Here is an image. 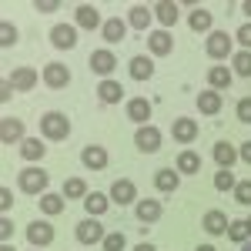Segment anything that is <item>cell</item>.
Segmentation results:
<instances>
[{"mask_svg": "<svg viewBox=\"0 0 251 251\" xmlns=\"http://www.w3.org/2000/svg\"><path fill=\"white\" fill-rule=\"evenodd\" d=\"M40 134L47 137V141H64V137H71V121L60 111H47V114L40 117Z\"/></svg>", "mask_w": 251, "mask_h": 251, "instance_id": "6da1fadb", "label": "cell"}, {"mask_svg": "<svg viewBox=\"0 0 251 251\" xmlns=\"http://www.w3.org/2000/svg\"><path fill=\"white\" fill-rule=\"evenodd\" d=\"M17 184H20V191H27V194H47L50 174L40 171V168H24L20 177H17Z\"/></svg>", "mask_w": 251, "mask_h": 251, "instance_id": "7a4b0ae2", "label": "cell"}, {"mask_svg": "<svg viewBox=\"0 0 251 251\" xmlns=\"http://www.w3.org/2000/svg\"><path fill=\"white\" fill-rule=\"evenodd\" d=\"M104 234L107 231H104V225H100L97 218H84V221L77 225V231H74V238H77L80 245H100Z\"/></svg>", "mask_w": 251, "mask_h": 251, "instance_id": "3957f363", "label": "cell"}, {"mask_svg": "<svg viewBox=\"0 0 251 251\" xmlns=\"http://www.w3.org/2000/svg\"><path fill=\"white\" fill-rule=\"evenodd\" d=\"M50 44L57 50H74L77 47V27L74 24H54L50 27Z\"/></svg>", "mask_w": 251, "mask_h": 251, "instance_id": "277c9868", "label": "cell"}, {"mask_svg": "<svg viewBox=\"0 0 251 251\" xmlns=\"http://www.w3.org/2000/svg\"><path fill=\"white\" fill-rule=\"evenodd\" d=\"M87 67H91L94 74H100V80H107V77H111V74L117 71V57L111 54V50H107V47H104V50H94V54H91Z\"/></svg>", "mask_w": 251, "mask_h": 251, "instance_id": "5b68a950", "label": "cell"}, {"mask_svg": "<svg viewBox=\"0 0 251 251\" xmlns=\"http://www.w3.org/2000/svg\"><path fill=\"white\" fill-rule=\"evenodd\" d=\"M134 144H137V151L154 154V151H161V131H157L154 124H144V127H137Z\"/></svg>", "mask_w": 251, "mask_h": 251, "instance_id": "8992f818", "label": "cell"}, {"mask_svg": "<svg viewBox=\"0 0 251 251\" xmlns=\"http://www.w3.org/2000/svg\"><path fill=\"white\" fill-rule=\"evenodd\" d=\"M44 84L47 87H54V91H64L67 84H71V71H67V64H44Z\"/></svg>", "mask_w": 251, "mask_h": 251, "instance_id": "52a82bcc", "label": "cell"}, {"mask_svg": "<svg viewBox=\"0 0 251 251\" xmlns=\"http://www.w3.org/2000/svg\"><path fill=\"white\" fill-rule=\"evenodd\" d=\"M208 57H214V60H225V57H231V37L225 34V30H211L208 34Z\"/></svg>", "mask_w": 251, "mask_h": 251, "instance_id": "ba28073f", "label": "cell"}, {"mask_svg": "<svg viewBox=\"0 0 251 251\" xmlns=\"http://www.w3.org/2000/svg\"><path fill=\"white\" fill-rule=\"evenodd\" d=\"M171 137L177 144H194L198 141V121L194 117H177L171 124Z\"/></svg>", "mask_w": 251, "mask_h": 251, "instance_id": "9c48e42d", "label": "cell"}, {"mask_svg": "<svg viewBox=\"0 0 251 251\" xmlns=\"http://www.w3.org/2000/svg\"><path fill=\"white\" fill-rule=\"evenodd\" d=\"M111 201L114 204H137V188H134V181H127V177H117L114 184H111Z\"/></svg>", "mask_w": 251, "mask_h": 251, "instance_id": "30bf717a", "label": "cell"}, {"mask_svg": "<svg viewBox=\"0 0 251 251\" xmlns=\"http://www.w3.org/2000/svg\"><path fill=\"white\" fill-rule=\"evenodd\" d=\"M27 241H30L34 248H47V245L54 241V225H47V221H30V225H27Z\"/></svg>", "mask_w": 251, "mask_h": 251, "instance_id": "8fae6325", "label": "cell"}, {"mask_svg": "<svg viewBox=\"0 0 251 251\" xmlns=\"http://www.w3.org/2000/svg\"><path fill=\"white\" fill-rule=\"evenodd\" d=\"M74 17H77V27H80V30H100V27H104L100 10H97L94 3H80L77 10H74Z\"/></svg>", "mask_w": 251, "mask_h": 251, "instance_id": "7c38bea8", "label": "cell"}, {"mask_svg": "<svg viewBox=\"0 0 251 251\" xmlns=\"http://www.w3.org/2000/svg\"><path fill=\"white\" fill-rule=\"evenodd\" d=\"M134 214H137V221H141V225H148V228H151L157 218H161V201H157V198H141V201L134 204Z\"/></svg>", "mask_w": 251, "mask_h": 251, "instance_id": "4fadbf2b", "label": "cell"}, {"mask_svg": "<svg viewBox=\"0 0 251 251\" xmlns=\"http://www.w3.org/2000/svg\"><path fill=\"white\" fill-rule=\"evenodd\" d=\"M24 141V121L20 117H3L0 121V144H20Z\"/></svg>", "mask_w": 251, "mask_h": 251, "instance_id": "5bb4252c", "label": "cell"}, {"mask_svg": "<svg viewBox=\"0 0 251 251\" xmlns=\"http://www.w3.org/2000/svg\"><path fill=\"white\" fill-rule=\"evenodd\" d=\"M80 164L91 168V171H104V168H107V151H104L100 144H87V148L80 151Z\"/></svg>", "mask_w": 251, "mask_h": 251, "instance_id": "9a60e30c", "label": "cell"}, {"mask_svg": "<svg viewBox=\"0 0 251 251\" xmlns=\"http://www.w3.org/2000/svg\"><path fill=\"white\" fill-rule=\"evenodd\" d=\"M100 37H104V44H121V40L127 37V20H121V17H111V20H104V27H100Z\"/></svg>", "mask_w": 251, "mask_h": 251, "instance_id": "2e32d148", "label": "cell"}, {"mask_svg": "<svg viewBox=\"0 0 251 251\" xmlns=\"http://www.w3.org/2000/svg\"><path fill=\"white\" fill-rule=\"evenodd\" d=\"M97 100L100 104H117V100H124V87H121V80L107 77L97 84Z\"/></svg>", "mask_w": 251, "mask_h": 251, "instance_id": "e0dca14e", "label": "cell"}, {"mask_svg": "<svg viewBox=\"0 0 251 251\" xmlns=\"http://www.w3.org/2000/svg\"><path fill=\"white\" fill-rule=\"evenodd\" d=\"M221 107H225V100H221L218 91H198V111H201L204 117L221 114Z\"/></svg>", "mask_w": 251, "mask_h": 251, "instance_id": "ac0fdd59", "label": "cell"}, {"mask_svg": "<svg viewBox=\"0 0 251 251\" xmlns=\"http://www.w3.org/2000/svg\"><path fill=\"white\" fill-rule=\"evenodd\" d=\"M148 47H151L154 57H168L174 50V37L168 30H154V34H148Z\"/></svg>", "mask_w": 251, "mask_h": 251, "instance_id": "d6986e66", "label": "cell"}, {"mask_svg": "<svg viewBox=\"0 0 251 251\" xmlns=\"http://www.w3.org/2000/svg\"><path fill=\"white\" fill-rule=\"evenodd\" d=\"M127 117L134 121L137 127H144L148 117H151V100H148V97H131V100H127Z\"/></svg>", "mask_w": 251, "mask_h": 251, "instance_id": "ffe728a7", "label": "cell"}, {"mask_svg": "<svg viewBox=\"0 0 251 251\" xmlns=\"http://www.w3.org/2000/svg\"><path fill=\"white\" fill-rule=\"evenodd\" d=\"M211 157H214V164H218V168L231 171V164L238 161V148L228 144V141H218V144H214V151H211Z\"/></svg>", "mask_w": 251, "mask_h": 251, "instance_id": "44dd1931", "label": "cell"}, {"mask_svg": "<svg viewBox=\"0 0 251 251\" xmlns=\"http://www.w3.org/2000/svg\"><path fill=\"white\" fill-rule=\"evenodd\" d=\"M228 225H231V221H228L225 211H208L204 218H201V228H204L208 234H214V238H218V234H228Z\"/></svg>", "mask_w": 251, "mask_h": 251, "instance_id": "7402d4cb", "label": "cell"}, {"mask_svg": "<svg viewBox=\"0 0 251 251\" xmlns=\"http://www.w3.org/2000/svg\"><path fill=\"white\" fill-rule=\"evenodd\" d=\"M154 188L161 194H174L177 188H181V174L171 171V168H161V171L154 174Z\"/></svg>", "mask_w": 251, "mask_h": 251, "instance_id": "603a6c76", "label": "cell"}, {"mask_svg": "<svg viewBox=\"0 0 251 251\" xmlns=\"http://www.w3.org/2000/svg\"><path fill=\"white\" fill-rule=\"evenodd\" d=\"M111 208V194H100V191H91L87 198H84V211H87V218H100V214Z\"/></svg>", "mask_w": 251, "mask_h": 251, "instance_id": "cb8c5ba5", "label": "cell"}, {"mask_svg": "<svg viewBox=\"0 0 251 251\" xmlns=\"http://www.w3.org/2000/svg\"><path fill=\"white\" fill-rule=\"evenodd\" d=\"M127 71H131V77H134V80H151V77H154V60L144 57V54H137V57H131Z\"/></svg>", "mask_w": 251, "mask_h": 251, "instance_id": "d4e9b609", "label": "cell"}, {"mask_svg": "<svg viewBox=\"0 0 251 251\" xmlns=\"http://www.w3.org/2000/svg\"><path fill=\"white\" fill-rule=\"evenodd\" d=\"M151 7H144V3H134L131 10H127V27H134V30H148L151 27Z\"/></svg>", "mask_w": 251, "mask_h": 251, "instance_id": "484cf974", "label": "cell"}, {"mask_svg": "<svg viewBox=\"0 0 251 251\" xmlns=\"http://www.w3.org/2000/svg\"><path fill=\"white\" fill-rule=\"evenodd\" d=\"M231 77H234V74L225 67V64H214L211 71H208V84H211V91H218V94L231 87Z\"/></svg>", "mask_w": 251, "mask_h": 251, "instance_id": "4316f807", "label": "cell"}, {"mask_svg": "<svg viewBox=\"0 0 251 251\" xmlns=\"http://www.w3.org/2000/svg\"><path fill=\"white\" fill-rule=\"evenodd\" d=\"M37 204H40V211L47 214V218H54V214H60L64 208H67V198H64V194L47 191V194H40V198H37Z\"/></svg>", "mask_w": 251, "mask_h": 251, "instance_id": "83f0119b", "label": "cell"}, {"mask_svg": "<svg viewBox=\"0 0 251 251\" xmlns=\"http://www.w3.org/2000/svg\"><path fill=\"white\" fill-rule=\"evenodd\" d=\"M174 171L177 174H198L201 171V154L198 151H181L174 161Z\"/></svg>", "mask_w": 251, "mask_h": 251, "instance_id": "f1b7e54d", "label": "cell"}, {"mask_svg": "<svg viewBox=\"0 0 251 251\" xmlns=\"http://www.w3.org/2000/svg\"><path fill=\"white\" fill-rule=\"evenodd\" d=\"M10 84H14V91H34V87H37V71L17 67V71L10 74Z\"/></svg>", "mask_w": 251, "mask_h": 251, "instance_id": "f546056e", "label": "cell"}, {"mask_svg": "<svg viewBox=\"0 0 251 251\" xmlns=\"http://www.w3.org/2000/svg\"><path fill=\"white\" fill-rule=\"evenodd\" d=\"M211 24H214V17H211V10H204V7H194L191 17H188V27L198 30V34H211Z\"/></svg>", "mask_w": 251, "mask_h": 251, "instance_id": "4dcf8cb0", "label": "cell"}, {"mask_svg": "<svg viewBox=\"0 0 251 251\" xmlns=\"http://www.w3.org/2000/svg\"><path fill=\"white\" fill-rule=\"evenodd\" d=\"M151 10H154V17L161 20V30H168V27H174V24H177V3L161 0V3H154Z\"/></svg>", "mask_w": 251, "mask_h": 251, "instance_id": "1f68e13d", "label": "cell"}, {"mask_svg": "<svg viewBox=\"0 0 251 251\" xmlns=\"http://www.w3.org/2000/svg\"><path fill=\"white\" fill-rule=\"evenodd\" d=\"M44 154H47V144L44 141H37V137H24L20 141V157L24 161H40Z\"/></svg>", "mask_w": 251, "mask_h": 251, "instance_id": "d6a6232c", "label": "cell"}, {"mask_svg": "<svg viewBox=\"0 0 251 251\" xmlns=\"http://www.w3.org/2000/svg\"><path fill=\"white\" fill-rule=\"evenodd\" d=\"M64 198H80V201H84V198H87V184H84V177H67V181H64Z\"/></svg>", "mask_w": 251, "mask_h": 251, "instance_id": "836d02e7", "label": "cell"}, {"mask_svg": "<svg viewBox=\"0 0 251 251\" xmlns=\"http://www.w3.org/2000/svg\"><path fill=\"white\" fill-rule=\"evenodd\" d=\"M228 238L238 241V245H245V241L251 238V225L248 221H231V225H228Z\"/></svg>", "mask_w": 251, "mask_h": 251, "instance_id": "e575fe53", "label": "cell"}, {"mask_svg": "<svg viewBox=\"0 0 251 251\" xmlns=\"http://www.w3.org/2000/svg\"><path fill=\"white\" fill-rule=\"evenodd\" d=\"M231 64H234V74L238 77H251V50H238Z\"/></svg>", "mask_w": 251, "mask_h": 251, "instance_id": "d590c367", "label": "cell"}, {"mask_svg": "<svg viewBox=\"0 0 251 251\" xmlns=\"http://www.w3.org/2000/svg\"><path fill=\"white\" fill-rule=\"evenodd\" d=\"M100 248H104V251H124V248H127V238H124L121 231H107V234H104V241H100Z\"/></svg>", "mask_w": 251, "mask_h": 251, "instance_id": "8d00e7d4", "label": "cell"}, {"mask_svg": "<svg viewBox=\"0 0 251 251\" xmlns=\"http://www.w3.org/2000/svg\"><path fill=\"white\" fill-rule=\"evenodd\" d=\"M234 201L241 208H251V181H238L234 184Z\"/></svg>", "mask_w": 251, "mask_h": 251, "instance_id": "74e56055", "label": "cell"}, {"mask_svg": "<svg viewBox=\"0 0 251 251\" xmlns=\"http://www.w3.org/2000/svg\"><path fill=\"white\" fill-rule=\"evenodd\" d=\"M234 184H238V181H234L231 171H225V168H221V171L214 174V188H218V191H234Z\"/></svg>", "mask_w": 251, "mask_h": 251, "instance_id": "f35d334b", "label": "cell"}, {"mask_svg": "<svg viewBox=\"0 0 251 251\" xmlns=\"http://www.w3.org/2000/svg\"><path fill=\"white\" fill-rule=\"evenodd\" d=\"M234 114L241 124H251V97H241L238 104H234Z\"/></svg>", "mask_w": 251, "mask_h": 251, "instance_id": "ab89813d", "label": "cell"}, {"mask_svg": "<svg viewBox=\"0 0 251 251\" xmlns=\"http://www.w3.org/2000/svg\"><path fill=\"white\" fill-rule=\"evenodd\" d=\"M0 44L3 47H14L17 44V27L14 24H0Z\"/></svg>", "mask_w": 251, "mask_h": 251, "instance_id": "60d3db41", "label": "cell"}, {"mask_svg": "<svg viewBox=\"0 0 251 251\" xmlns=\"http://www.w3.org/2000/svg\"><path fill=\"white\" fill-rule=\"evenodd\" d=\"M234 37L241 40V47H245V50H251V20H248V24H241V27H238V34H234Z\"/></svg>", "mask_w": 251, "mask_h": 251, "instance_id": "b9f144b4", "label": "cell"}, {"mask_svg": "<svg viewBox=\"0 0 251 251\" xmlns=\"http://www.w3.org/2000/svg\"><path fill=\"white\" fill-rule=\"evenodd\" d=\"M10 234H14V221L3 214V218H0V241L7 245V241H10Z\"/></svg>", "mask_w": 251, "mask_h": 251, "instance_id": "7bdbcfd3", "label": "cell"}, {"mask_svg": "<svg viewBox=\"0 0 251 251\" xmlns=\"http://www.w3.org/2000/svg\"><path fill=\"white\" fill-rule=\"evenodd\" d=\"M57 7H60L57 0H37V3H34V10H40V14H54Z\"/></svg>", "mask_w": 251, "mask_h": 251, "instance_id": "ee69618b", "label": "cell"}, {"mask_svg": "<svg viewBox=\"0 0 251 251\" xmlns=\"http://www.w3.org/2000/svg\"><path fill=\"white\" fill-rule=\"evenodd\" d=\"M10 204H14V194H10V188H0V211H10Z\"/></svg>", "mask_w": 251, "mask_h": 251, "instance_id": "f6af8a7d", "label": "cell"}, {"mask_svg": "<svg viewBox=\"0 0 251 251\" xmlns=\"http://www.w3.org/2000/svg\"><path fill=\"white\" fill-rule=\"evenodd\" d=\"M10 94H14V84H10V77H3V80H0V100L7 104V100H10Z\"/></svg>", "mask_w": 251, "mask_h": 251, "instance_id": "bcb514c9", "label": "cell"}, {"mask_svg": "<svg viewBox=\"0 0 251 251\" xmlns=\"http://www.w3.org/2000/svg\"><path fill=\"white\" fill-rule=\"evenodd\" d=\"M238 157H241L245 164H251V141H245V144L238 148Z\"/></svg>", "mask_w": 251, "mask_h": 251, "instance_id": "7dc6e473", "label": "cell"}, {"mask_svg": "<svg viewBox=\"0 0 251 251\" xmlns=\"http://www.w3.org/2000/svg\"><path fill=\"white\" fill-rule=\"evenodd\" d=\"M134 251H157V248H154V245H151V241H141V245H137Z\"/></svg>", "mask_w": 251, "mask_h": 251, "instance_id": "c3c4849f", "label": "cell"}, {"mask_svg": "<svg viewBox=\"0 0 251 251\" xmlns=\"http://www.w3.org/2000/svg\"><path fill=\"white\" fill-rule=\"evenodd\" d=\"M194 251H218V248H214V245H198Z\"/></svg>", "mask_w": 251, "mask_h": 251, "instance_id": "681fc988", "label": "cell"}, {"mask_svg": "<svg viewBox=\"0 0 251 251\" xmlns=\"http://www.w3.org/2000/svg\"><path fill=\"white\" fill-rule=\"evenodd\" d=\"M241 10H245V14L251 17V0H245V3H241Z\"/></svg>", "mask_w": 251, "mask_h": 251, "instance_id": "f907efd6", "label": "cell"}, {"mask_svg": "<svg viewBox=\"0 0 251 251\" xmlns=\"http://www.w3.org/2000/svg\"><path fill=\"white\" fill-rule=\"evenodd\" d=\"M0 251H14V245H10V241H7V245H0Z\"/></svg>", "mask_w": 251, "mask_h": 251, "instance_id": "816d5d0a", "label": "cell"}, {"mask_svg": "<svg viewBox=\"0 0 251 251\" xmlns=\"http://www.w3.org/2000/svg\"><path fill=\"white\" fill-rule=\"evenodd\" d=\"M241 251H251V238H248V241H245V245H241Z\"/></svg>", "mask_w": 251, "mask_h": 251, "instance_id": "f5cc1de1", "label": "cell"}, {"mask_svg": "<svg viewBox=\"0 0 251 251\" xmlns=\"http://www.w3.org/2000/svg\"><path fill=\"white\" fill-rule=\"evenodd\" d=\"M248 225H251V218H248Z\"/></svg>", "mask_w": 251, "mask_h": 251, "instance_id": "db71d44e", "label": "cell"}]
</instances>
